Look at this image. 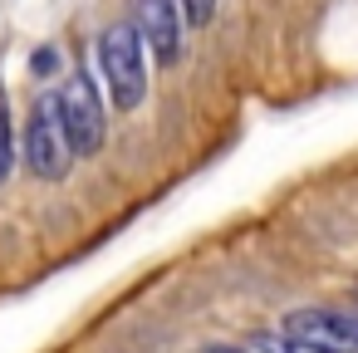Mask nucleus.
Here are the masks:
<instances>
[{"label":"nucleus","mask_w":358,"mask_h":353,"mask_svg":"<svg viewBox=\"0 0 358 353\" xmlns=\"http://www.w3.org/2000/svg\"><path fill=\"white\" fill-rule=\"evenodd\" d=\"M55 64H59V55H55V50H40V55H35V74H50Z\"/></svg>","instance_id":"obj_9"},{"label":"nucleus","mask_w":358,"mask_h":353,"mask_svg":"<svg viewBox=\"0 0 358 353\" xmlns=\"http://www.w3.org/2000/svg\"><path fill=\"white\" fill-rule=\"evenodd\" d=\"M255 353H329V348H314V343L289 338V333H260L255 338Z\"/></svg>","instance_id":"obj_7"},{"label":"nucleus","mask_w":358,"mask_h":353,"mask_svg":"<svg viewBox=\"0 0 358 353\" xmlns=\"http://www.w3.org/2000/svg\"><path fill=\"white\" fill-rule=\"evenodd\" d=\"M59 123H64L74 157H94L103 147V103H99V89L84 69H74L69 84L59 89Z\"/></svg>","instance_id":"obj_3"},{"label":"nucleus","mask_w":358,"mask_h":353,"mask_svg":"<svg viewBox=\"0 0 358 353\" xmlns=\"http://www.w3.org/2000/svg\"><path fill=\"white\" fill-rule=\"evenodd\" d=\"M138 35L143 45L157 55V64H177L182 59V15H177V0H138Z\"/></svg>","instance_id":"obj_5"},{"label":"nucleus","mask_w":358,"mask_h":353,"mask_svg":"<svg viewBox=\"0 0 358 353\" xmlns=\"http://www.w3.org/2000/svg\"><path fill=\"white\" fill-rule=\"evenodd\" d=\"M10 162H15V138H10V99H6V84H0V182L10 177Z\"/></svg>","instance_id":"obj_6"},{"label":"nucleus","mask_w":358,"mask_h":353,"mask_svg":"<svg viewBox=\"0 0 358 353\" xmlns=\"http://www.w3.org/2000/svg\"><path fill=\"white\" fill-rule=\"evenodd\" d=\"M177 6H182V15H187L192 30L211 25V15H216V0H177Z\"/></svg>","instance_id":"obj_8"},{"label":"nucleus","mask_w":358,"mask_h":353,"mask_svg":"<svg viewBox=\"0 0 358 353\" xmlns=\"http://www.w3.org/2000/svg\"><path fill=\"white\" fill-rule=\"evenodd\" d=\"M211 353H236V348H211Z\"/></svg>","instance_id":"obj_10"},{"label":"nucleus","mask_w":358,"mask_h":353,"mask_svg":"<svg viewBox=\"0 0 358 353\" xmlns=\"http://www.w3.org/2000/svg\"><path fill=\"white\" fill-rule=\"evenodd\" d=\"M69 162H74V152H69V138L59 123V94H40L30 103V123H25V167L40 182H59L69 172Z\"/></svg>","instance_id":"obj_2"},{"label":"nucleus","mask_w":358,"mask_h":353,"mask_svg":"<svg viewBox=\"0 0 358 353\" xmlns=\"http://www.w3.org/2000/svg\"><path fill=\"white\" fill-rule=\"evenodd\" d=\"M289 338H304L314 348H329V353H358V314H329V309H299V314H285V329Z\"/></svg>","instance_id":"obj_4"},{"label":"nucleus","mask_w":358,"mask_h":353,"mask_svg":"<svg viewBox=\"0 0 358 353\" xmlns=\"http://www.w3.org/2000/svg\"><path fill=\"white\" fill-rule=\"evenodd\" d=\"M99 59H103V79H108V94H113V108L133 113L148 94V69H143V35L133 20H118L103 30L99 40Z\"/></svg>","instance_id":"obj_1"}]
</instances>
